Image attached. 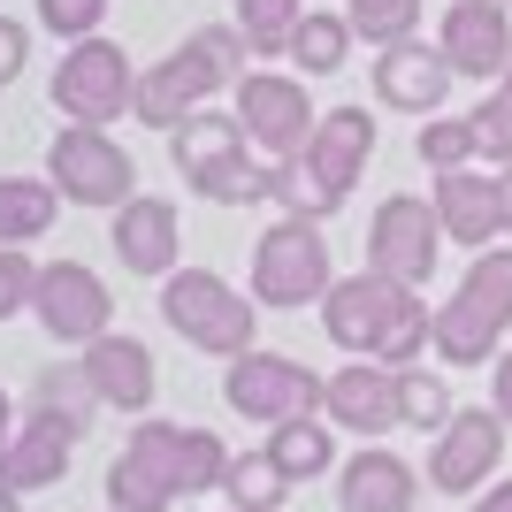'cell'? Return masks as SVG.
Wrapping results in <instances>:
<instances>
[{"instance_id":"obj_42","label":"cell","mask_w":512,"mask_h":512,"mask_svg":"<svg viewBox=\"0 0 512 512\" xmlns=\"http://www.w3.org/2000/svg\"><path fill=\"white\" fill-rule=\"evenodd\" d=\"M467 512H512V482H490V490L474 497V505H467Z\"/></svg>"},{"instance_id":"obj_43","label":"cell","mask_w":512,"mask_h":512,"mask_svg":"<svg viewBox=\"0 0 512 512\" xmlns=\"http://www.w3.org/2000/svg\"><path fill=\"white\" fill-rule=\"evenodd\" d=\"M497 207H505V237H512V169H497Z\"/></svg>"},{"instance_id":"obj_9","label":"cell","mask_w":512,"mask_h":512,"mask_svg":"<svg viewBox=\"0 0 512 512\" xmlns=\"http://www.w3.org/2000/svg\"><path fill=\"white\" fill-rule=\"evenodd\" d=\"M31 314L46 321V337H54V344H92V337L115 329V299H107L100 268H85V260H46Z\"/></svg>"},{"instance_id":"obj_38","label":"cell","mask_w":512,"mask_h":512,"mask_svg":"<svg viewBox=\"0 0 512 512\" xmlns=\"http://www.w3.org/2000/svg\"><path fill=\"white\" fill-rule=\"evenodd\" d=\"M31 299H39V260H31V245H0V321H16Z\"/></svg>"},{"instance_id":"obj_29","label":"cell","mask_w":512,"mask_h":512,"mask_svg":"<svg viewBox=\"0 0 512 512\" xmlns=\"http://www.w3.org/2000/svg\"><path fill=\"white\" fill-rule=\"evenodd\" d=\"M459 299H467L474 314H490L497 329H512V245H482V253H474Z\"/></svg>"},{"instance_id":"obj_46","label":"cell","mask_w":512,"mask_h":512,"mask_svg":"<svg viewBox=\"0 0 512 512\" xmlns=\"http://www.w3.org/2000/svg\"><path fill=\"white\" fill-rule=\"evenodd\" d=\"M497 92H505V100H512V69H505V77H497Z\"/></svg>"},{"instance_id":"obj_15","label":"cell","mask_w":512,"mask_h":512,"mask_svg":"<svg viewBox=\"0 0 512 512\" xmlns=\"http://www.w3.org/2000/svg\"><path fill=\"white\" fill-rule=\"evenodd\" d=\"M321 421H337V428H352V436H390V428H406L398 421V367H383V360H352L344 375H329L321 383Z\"/></svg>"},{"instance_id":"obj_23","label":"cell","mask_w":512,"mask_h":512,"mask_svg":"<svg viewBox=\"0 0 512 512\" xmlns=\"http://www.w3.org/2000/svg\"><path fill=\"white\" fill-rule=\"evenodd\" d=\"M352 16L344 8H306L299 16V31H291V69L299 77H337L344 62H352Z\"/></svg>"},{"instance_id":"obj_4","label":"cell","mask_w":512,"mask_h":512,"mask_svg":"<svg viewBox=\"0 0 512 512\" xmlns=\"http://www.w3.org/2000/svg\"><path fill=\"white\" fill-rule=\"evenodd\" d=\"M46 176H54L62 207L115 214L123 199H138V161H130V153L115 146L107 130H92V123L54 130V146H46Z\"/></svg>"},{"instance_id":"obj_35","label":"cell","mask_w":512,"mask_h":512,"mask_svg":"<svg viewBox=\"0 0 512 512\" xmlns=\"http://www.w3.org/2000/svg\"><path fill=\"white\" fill-rule=\"evenodd\" d=\"M344 16H352V31L383 54V46H398V39L421 31V0H344Z\"/></svg>"},{"instance_id":"obj_47","label":"cell","mask_w":512,"mask_h":512,"mask_svg":"<svg viewBox=\"0 0 512 512\" xmlns=\"http://www.w3.org/2000/svg\"><path fill=\"white\" fill-rule=\"evenodd\" d=\"M497 8H512V0H497Z\"/></svg>"},{"instance_id":"obj_25","label":"cell","mask_w":512,"mask_h":512,"mask_svg":"<svg viewBox=\"0 0 512 512\" xmlns=\"http://www.w3.org/2000/svg\"><path fill=\"white\" fill-rule=\"evenodd\" d=\"M62 192L54 176H0V245H31V237L54 230Z\"/></svg>"},{"instance_id":"obj_27","label":"cell","mask_w":512,"mask_h":512,"mask_svg":"<svg viewBox=\"0 0 512 512\" xmlns=\"http://www.w3.org/2000/svg\"><path fill=\"white\" fill-rule=\"evenodd\" d=\"M268 459H276L291 482H314V474H329L337 467V444H329V421H276L268 428Z\"/></svg>"},{"instance_id":"obj_39","label":"cell","mask_w":512,"mask_h":512,"mask_svg":"<svg viewBox=\"0 0 512 512\" xmlns=\"http://www.w3.org/2000/svg\"><path fill=\"white\" fill-rule=\"evenodd\" d=\"M31 8H39V23L54 39H92L107 23V0H31Z\"/></svg>"},{"instance_id":"obj_17","label":"cell","mask_w":512,"mask_h":512,"mask_svg":"<svg viewBox=\"0 0 512 512\" xmlns=\"http://www.w3.org/2000/svg\"><path fill=\"white\" fill-rule=\"evenodd\" d=\"M375 138H383V130H375V115H367L360 100H352V107H321V123H314V138H306L299 161H306L314 176H329V184L352 199L360 169L375 161Z\"/></svg>"},{"instance_id":"obj_2","label":"cell","mask_w":512,"mask_h":512,"mask_svg":"<svg viewBox=\"0 0 512 512\" xmlns=\"http://www.w3.org/2000/svg\"><path fill=\"white\" fill-rule=\"evenodd\" d=\"M253 306L260 299H237V283L214 276V268H176V276H161V321H169L184 344L214 352V360L253 352Z\"/></svg>"},{"instance_id":"obj_49","label":"cell","mask_w":512,"mask_h":512,"mask_svg":"<svg viewBox=\"0 0 512 512\" xmlns=\"http://www.w3.org/2000/svg\"><path fill=\"white\" fill-rule=\"evenodd\" d=\"M107 512H115V505H107Z\"/></svg>"},{"instance_id":"obj_40","label":"cell","mask_w":512,"mask_h":512,"mask_svg":"<svg viewBox=\"0 0 512 512\" xmlns=\"http://www.w3.org/2000/svg\"><path fill=\"white\" fill-rule=\"evenodd\" d=\"M23 54H31V31H23L16 16H0V85L23 77Z\"/></svg>"},{"instance_id":"obj_32","label":"cell","mask_w":512,"mask_h":512,"mask_svg":"<svg viewBox=\"0 0 512 512\" xmlns=\"http://www.w3.org/2000/svg\"><path fill=\"white\" fill-rule=\"evenodd\" d=\"M306 0H237V31H245V46L253 54H291V31H299Z\"/></svg>"},{"instance_id":"obj_20","label":"cell","mask_w":512,"mask_h":512,"mask_svg":"<svg viewBox=\"0 0 512 512\" xmlns=\"http://www.w3.org/2000/svg\"><path fill=\"white\" fill-rule=\"evenodd\" d=\"M69 451H77V436H69L54 413H31V421H16V436L0 444V482H8V490H54L69 474Z\"/></svg>"},{"instance_id":"obj_7","label":"cell","mask_w":512,"mask_h":512,"mask_svg":"<svg viewBox=\"0 0 512 512\" xmlns=\"http://www.w3.org/2000/svg\"><path fill=\"white\" fill-rule=\"evenodd\" d=\"M444 214H436V199L421 192H390L383 207H375V222H367V268L390 283H406V291H421L428 276H436V253H444Z\"/></svg>"},{"instance_id":"obj_41","label":"cell","mask_w":512,"mask_h":512,"mask_svg":"<svg viewBox=\"0 0 512 512\" xmlns=\"http://www.w3.org/2000/svg\"><path fill=\"white\" fill-rule=\"evenodd\" d=\"M490 406L505 413V428H512V344H505V352L490 360Z\"/></svg>"},{"instance_id":"obj_48","label":"cell","mask_w":512,"mask_h":512,"mask_svg":"<svg viewBox=\"0 0 512 512\" xmlns=\"http://www.w3.org/2000/svg\"><path fill=\"white\" fill-rule=\"evenodd\" d=\"M230 512H245V505H230Z\"/></svg>"},{"instance_id":"obj_13","label":"cell","mask_w":512,"mask_h":512,"mask_svg":"<svg viewBox=\"0 0 512 512\" xmlns=\"http://www.w3.org/2000/svg\"><path fill=\"white\" fill-rule=\"evenodd\" d=\"M107 505L115 512H161L176 505V421H138L123 459L107 467Z\"/></svg>"},{"instance_id":"obj_16","label":"cell","mask_w":512,"mask_h":512,"mask_svg":"<svg viewBox=\"0 0 512 512\" xmlns=\"http://www.w3.org/2000/svg\"><path fill=\"white\" fill-rule=\"evenodd\" d=\"M115 260H123L130 276H176V253H184V222H176V207L169 199H153V192H138V199H123L115 207Z\"/></svg>"},{"instance_id":"obj_14","label":"cell","mask_w":512,"mask_h":512,"mask_svg":"<svg viewBox=\"0 0 512 512\" xmlns=\"http://www.w3.org/2000/svg\"><path fill=\"white\" fill-rule=\"evenodd\" d=\"M436 46L451 54V69H459V77L497 85V77L512 69V8H497V0H451Z\"/></svg>"},{"instance_id":"obj_6","label":"cell","mask_w":512,"mask_h":512,"mask_svg":"<svg viewBox=\"0 0 512 512\" xmlns=\"http://www.w3.org/2000/svg\"><path fill=\"white\" fill-rule=\"evenodd\" d=\"M314 123H321V107L306 100L299 69H245V77H237V130L253 138L260 161H291V153H306Z\"/></svg>"},{"instance_id":"obj_45","label":"cell","mask_w":512,"mask_h":512,"mask_svg":"<svg viewBox=\"0 0 512 512\" xmlns=\"http://www.w3.org/2000/svg\"><path fill=\"white\" fill-rule=\"evenodd\" d=\"M0 512H23V490H8V482H0Z\"/></svg>"},{"instance_id":"obj_3","label":"cell","mask_w":512,"mask_h":512,"mask_svg":"<svg viewBox=\"0 0 512 512\" xmlns=\"http://www.w3.org/2000/svg\"><path fill=\"white\" fill-rule=\"evenodd\" d=\"M329 283H337V268H329L321 222L283 214V222L260 230V245H253V299L260 306H321Z\"/></svg>"},{"instance_id":"obj_31","label":"cell","mask_w":512,"mask_h":512,"mask_svg":"<svg viewBox=\"0 0 512 512\" xmlns=\"http://www.w3.org/2000/svg\"><path fill=\"white\" fill-rule=\"evenodd\" d=\"M230 474V451L214 428H176V497H199V490H222Z\"/></svg>"},{"instance_id":"obj_22","label":"cell","mask_w":512,"mask_h":512,"mask_svg":"<svg viewBox=\"0 0 512 512\" xmlns=\"http://www.w3.org/2000/svg\"><path fill=\"white\" fill-rule=\"evenodd\" d=\"M207 207H260V199H276V161H260L253 146L222 153V161H207L199 176H184Z\"/></svg>"},{"instance_id":"obj_28","label":"cell","mask_w":512,"mask_h":512,"mask_svg":"<svg viewBox=\"0 0 512 512\" xmlns=\"http://www.w3.org/2000/svg\"><path fill=\"white\" fill-rule=\"evenodd\" d=\"M39 413H54V421H62L69 436H85V428L100 421V390H92L85 360H69V367H46V375H39Z\"/></svg>"},{"instance_id":"obj_1","label":"cell","mask_w":512,"mask_h":512,"mask_svg":"<svg viewBox=\"0 0 512 512\" xmlns=\"http://www.w3.org/2000/svg\"><path fill=\"white\" fill-rule=\"evenodd\" d=\"M245 54H253V46H245V31H237V23H199V31L176 46L169 62L138 69V100H130V115L169 138L192 107H207L214 92H230L237 77H245Z\"/></svg>"},{"instance_id":"obj_12","label":"cell","mask_w":512,"mask_h":512,"mask_svg":"<svg viewBox=\"0 0 512 512\" xmlns=\"http://www.w3.org/2000/svg\"><path fill=\"white\" fill-rule=\"evenodd\" d=\"M451 54L436 39H398L375 54V100L390 107V115H413V123H428V115H444V92H451Z\"/></svg>"},{"instance_id":"obj_34","label":"cell","mask_w":512,"mask_h":512,"mask_svg":"<svg viewBox=\"0 0 512 512\" xmlns=\"http://www.w3.org/2000/svg\"><path fill=\"white\" fill-rule=\"evenodd\" d=\"M413 153H421V169H428V176L467 169V161H474V115H428L421 138H413Z\"/></svg>"},{"instance_id":"obj_19","label":"cell","mask_w":512,"mask_h":512,"mask_svg":"<svg viewBox=\"0 0 512 512\" xmlns=\"http://www.w3.org/2000/svg\"><path fill=\"white\" fill-rule=\"evenodd\" d=\"M85 375H92V390H100V406H115V413H146L153 383H161L153 352L138 337H123V329H107V337L85 344Z\"/></svg>"},{"instance_id":"obj_8","label":"cell","mask_w":512,"mask_h":512,"mask_svg":"<svg viewBox=\"0 0 512 512\" xmlns=\"http://www.w3.org/2000/svg\"><path fill=\"white\" fill-rule=\"evenodd\" d=\"M222 398H230L237 421H306L321 413V375L299 367L291 352H237L230 375H222Z\"/></svg>"},{"instance_id":"obj_21","label":"cell","mask_w":512,"mask_h":512,"mask_svg":"<svg viewBox=\"0 0 512 512\" xmlns=\"http://www.w3.org/2000/svg\"><path fill=\"white\" fill-rule=\"evenodd\" d=\"M413 490H421V474L398 459V451H383V444H367L352 467H344V482H337V505L344 512H406L413 505Z\"/></svg>"},{"instance_id":"obj_30","label":"cell","mask_w":512,"mask_h":512,"mask_svg":"<svg viewBox=\"0 0 512 512\" xmlns=\"http://www.w3.org/2000/svg\"><path fill=\"white\" fill-rule=\"evenodd\" d=\"M222 490H230V505H245V512H276L283 497H291V474H283L268 451H237L230 474H222Z\"/></svg>"},{"instance_id":"obj_5","label":"cell","mask_w":512,"mask_h":512,"mask_svg":"<svg viewBox=\"0 0 512 512\" xmlns=\"http://www.w3.org/2000/svg\"><path fill=\"white\" fill-rule=\"evenodd\" d=\"M130 100H138V69H130V54L115 39H69V54L54 62V107H62L69 123H92L107 130L115 115H130Z\"/></svg>"},{"instance_id":"obj_18","label":"cell","mask_w":512,"mask_h":512,"mask_svg":"<svg viewBox=\"0 0 512 512\" xmlns=\"http://www.w3.org/2000/svg\"><path fill=\"white\" fill-rule=\"evenodd\" d=\"M436 214H444V237L451 245H490V237H505V207H497V169H482V161H467V169H444L436 176Z\"/></svg>"},{"instance_id":"obj_37","label":"cell","mask_w":512,"mask_h":512,"mask_svg":"<svg viewBox=\"0 0 512 512\" xmlns=\"http://www.w3.org/2000/svg\"><path fill=\"white\" fill-rule=\"evenodd\" d=\"M474 161L482 169H512V100L505 92H490L474 107Z\"/></svg>"},{"instance_id":"obj_44","label":"cell","mask_w":512,"mask_h":512,"mask_svg":"<svg viewBox=\"0 0 512 512\" xmlns=\"http://www.w3.org/2000/svg\"><path fill=\"white\" fill-rule=\"evenodd\" d=\"M16 436V406H8V390H0V444Z\"/></svg>"},{"instance_id":"obj_24","label":"cell","mask_w":512,"mask_h":512,"mask_svg":"<svg viewBox=\"0 0 512 512\" xmlns=\"http://www.w3.org/2000/svg\"><path fill=\"white\" fill-rule=\"evenodd\" d=\"M436 360H451V367H482V360H497L505 352V329H497L490 314H474L459 291H451V306H436Z\"/></svg>"},{"instance_id":"obj_36","label":"cell","mask_w":512,"mask_h":512,"mask_svg":"<svg viewBox=\"0 0 512 512\" xmlns=\"http://www.w3.org/2000/svg\"><path fill=\"white\" fill-rule=\"evenodd\" d=\"M451 383L444 375H428V367H398V421L406 428H444L451 421Z\"/></svg>"},{"instance_id":"obj_26","label":"cell","mask_w":512,"mask_h":512,"mask_svg":"<svg viewBox=\"0 0 512 512\" xmlns=\"http://www.w3.org/2000/svg\"><path fill=\"white\" fill-rule=\"evenodd\" d=\"M237 146H253V138L237 130V115H214V107H192V115L169 130V153H176L184 176H199L207 161H222V153H237Z\"/></svg>"},{"instance_id":"obj_10","label":"cell","mask_w":512,"mask_h":512,"mask_svg":"<svg viewBox=\"0 0 512 512\" xmlns=\"http://www.w3.org/2000/svg\"><path fill=\"white\" fill-rule=\"evenodd\" d=\"M505 413H451L444 428H436V451H428V490H444V497H474L482 482L497 474V459H505Z\"/></svg>"},{"instance_id":"obj_33","label":"cell","mask_w":512,"mask_h":512,"mask_svg":"<svg viewBox=\"0 0 512 512\" xmlns=\"http://www.w3.org/2000/svg\"><path fill=\"white\" fill-rule=\"evenodd\" d=\"M276 207H283V214H306V222H329V214L344 207V192L329 184V176H314L299 153H291V161H276Z\"/></svg>"},{"instance_id":"obj_11","label":"cell","mask_w":512,"mask_h":512,"mask_svg":"<svg viewBox=\"0 0 512 512\" xmlns=\"http://www.w3.org/2000/svg\"><path fill=\"white\" fill-rule=\"evenodd\" d=\"M406 283L375 276V268H360V276H337L329 283V299H321V329H329V344H344V352H360V360H375V344L390 337V321L406 314Z\"/></svg>"}]
</instances>
